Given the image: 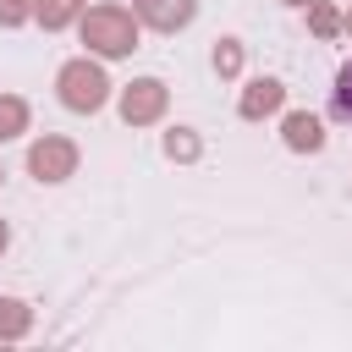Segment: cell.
Here are the masks:
<instances>
[{"instance_id":"8","label":"cell","mask_w":352,"mask_h":352,"mask_svg":"<svg viewBox=\"0 0 352 352\" xmlns=\"http://www.w3.org/2000/svg\"><path fill=\"white\" fill-rule=\"evenodd\" d=\"M0 242H6V231H0Z\"/></svg>"},{"instance_id":"3","label":"cell","mask_w":352,"mask_h":352,"mask_svg":"<svg viewBox=\"0 0 352 352\" xmlns=\"http://www.w3.org/2000/svg\"><path fill=\"white\" fill-rule=\"evenodd\" d=\"M66 165H72V154H66L60 143H50V148H38V154H33V170H38V176H50V182H55Z\"/></svg>"},{"instance_id":"5","label":"cell","mask_w":352,"mask_h":352,"mask_svg":"<svg viewBox=\"0 0 352 352\" xmlns=\"http://www.w3.org/2000/svg\"><path fill=\"white\" fill-rule=\"evenodd\" d=\"M336 110L352 116V66H341V77H336Z\"/></svg>"},{"instance_id":"1","label":"cell","mask_w":352,"mask_h":352,"mask_svg":"<svg viewBox=\"0 0 352 352\" xmlns=\"http://www.w3.org/2000/svg\"><path fill=\"white\" fill-rule=\"evenodd\" d=\"M99 99H104V82H99V72H82V66H77V72H66V104H77V110L88 104V110H94Z\"/></svg>"},{"instance_id":"6","label":"cell","mask_w":352,"mask_h":352,"mask_svg":"<svg viewBox=\"0 0 352 352\" xmlns=\"http://www.w3.org/2000/svg\"><path fill=\"white\" fill-rule=\"evenodd\" d=\"M292 143H308V148H314V143H319V126L297 116V121H292Z\"/></svg>"},{"instance_id":"4","label":"cell","mask_w":352,"mask_h":352,"mask_svg":"<svg viewBox=\"0 0 352 352\" xmlns=\"http://www.w3.org/2000/svg\"><path fill=\"white\" fill-rule=\"evenodd\" d=\"M160 104V82H138V94H126V121L132 116H148Z\"/></svg>"},{"instance_id":"7","label":"cell","mask_w":352,"mask_h":352,"mask_svg":"<svg viewBox=\"0 0 352 352\" xmlns=\"http://www.w3.org/2000/svg\"><path fill=\"white\" fill-rule=\"evenodd\" d=\"M16 121H22V110H16V104H0V126H16ZM0 138H6V132H0Z\"/></svg>"},{"instance_id":"2","label":"cell","mask_w":352,"mask_h":352,"mask_svg":"<svg viewBox=\"0 0 352 352\" xmlns=\"http://www.w3.org/2000/svg\"><path fill=\"white\" fill-rule=\"evenodd\" d=\"M88 28H94V33H99V38H104V44H99V50H110V55H121V50H132V44H126V33H121V22H116V16H94V22H88Z\"/></svg>"}]
</instances>
